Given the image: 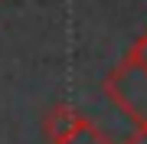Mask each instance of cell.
<instances>
[{
  "instance_id": "1",
  "label": "cell",
  "mask_w": 147,
  "mask_h": 144,
  "mask_svg": "<svg viewBox=\"0 0 147 144\" xmlns=\"http://www.w3.org/2000/svg\"><path fill=\"white\" fill-rule=\"evenodd\" d=\"M105 95L134 121V128H147V33L108 72Z\"/></svg>"
},
{
  "instance_id": "2",
  "label": "cell",
  "mask_w": 147,
  "mask_h": 144,
  "mask_svg": "<svg viewBox=\"0 0 147 144\" xmlns=\"http://www.w3.org/2000/svg\"><path fill=\"white\" fill-rule=\"evenodd\" d=\"M53 144H111V141H108L98 128H95L88 118H79V121H75L72 128L62 134V138H56Z\"/></svg>"
},
{
  "instance_id": "3",
  "label": "cell",
  "mask_w": 147,
  "mask_h": 144,
  "mask_svg": "<svg viewBox=\"0 0 147 144\" xmlns=\"http://www.w3.org/2000/svg\"><path fill=\"white\" fill-rule=\"evenodd\" d=\"M79 112H75V108H69V105H56L53 112L46 115V138L49 141H56V138H62V134L72 128L75 121H79Z\"/></svg>"
},
{
  "instance_id": "4",
  "label": "cell",
  "mask_w": 147,
  "mask_h": 144,
  "mask_svg": "<svg viewBox=\"0 0 147 144\" xmlns=\"http://www.w3.org/2000/svg\"><path fill=\"white\" fill-rule=\"evenodd\" d=\"M121 144H147V128H134Z\"/></svg>"
}]
</instances>
